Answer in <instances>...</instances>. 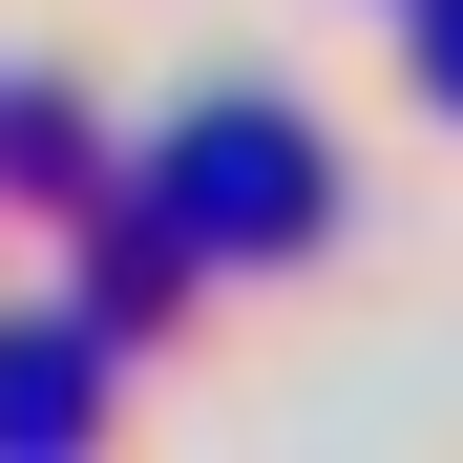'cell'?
Returning a JSON list of instances; mask_svg holds the SVG:
<instances>
[{"instance_id":"277c9868","label":"cell","mask_w":463,"mask_h":463,"mask_svg":"<svg viewBox=\"0 0 463 463\" xmlns=\"http://www.w3.org/2000/svg\"><path fill=\"white\" fill-rule=\"evenodd\" d=\"M421 85H442V106H463V0H421Z\"/></svg>"},{"instance_id":"6da1fadb","label":"cell","mask_w":463,"mask_h":463,"mask_svg":"<svg viewBox=\"0 0 463 463\" xmlns=\"http://www.w3.org/2000/svg\"><path fill=\"white\" fill-rule=\"evenodd\" d=\"M169 232L190 253H295L317 232V147H295V106H211L169 147Z\"/></svg>"},{"instance_id":"7a4b0ae2","label":"cell","mask_w":463,"mask_h":463,"mask_svg":"<svg viewBox=\"0 0 463 463\" xmlns=\"http://www.w3.org/2000/svg\"><path fill=\"white\" fill-rule=\"evenodd\" d=\"M85 401H106V358H85V337H0V442H63Z\"/></svg>"},{"instance_id":"3957f363","label":"cell","mask_w":463,"mask_h":463,"mask_svg":"<svg viewBox=\"0 0 463 463\" xmlns=\"http://www.w3.org/2000/svg\"><path fill=\"white\" fill-rule=\"evenodd\" d=\"M63 127H85L63 85H22V106H0V190H85V147H63Z\"/></svg>"}]
</instances>
